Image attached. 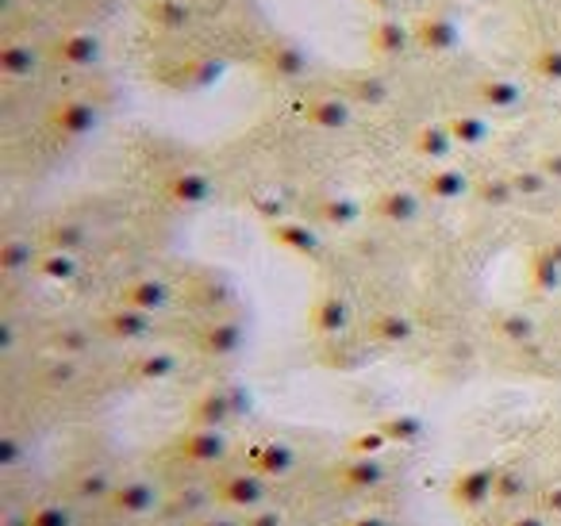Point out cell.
Masks as SVG:
<instances>
[{"label":"cell","instance_id":"1","mask_svg":"<svg viewBox=\"0 0 561 526\" xmlns=\"http://www.w3.org/2000/svg\"><path fill=\"white\" fill-rule=\"evenodd\" d=\"M227 62L208 50H178V55L162 58L154 66V78L162 81L173 93H201V89H211L219 78H224Z\"/></svg>","mask_w":561,"mask_h":526},{"label":"cell","instance_id":"2","mask_svg":"<svg viewBox=\"0 0 561 526\" xmlns=\"http://www.w3.org/2000/svg\"><path fill=\"white\" fill-rule=\"evenodd\" d=\"M270 477H262L257 469H250V465H242V469H227L216 477V484H211V492H216V500L224 503L227 511H254L262 507L265 500H270Z\"/></svg>","mask_w":561,"mask_h":526},{"label":"cell","instance_id":"3","mask_svg":"<svg viewBox=\"0 0 561 526\" xmlns=\"http://www.w3.org/2000/svg\"><path fill=\"white\" fill-rule=\"evenodd\" d=\"M173 446H178L181 461L196 465V469H219L231 457V431L188 423V431H181Z\"/></svg>","mask_w":561,"mask_h":526},{"label":"cell","instance_id":"4","mask_svg":"<svg viewBox=\"0 0 561 526\" xmlns=\"http://www.w3.org/2000/svg\"><path fill=\"white\" fill-rule=\"evenodd\" d=\"M308 127L323 135H339V132H351L354 116H358V104L351 101L346 89H323V93H312L300 108Z\"/></svg>","mask_w":561,"mask_h":526},{"label":"cell","instance_id":"5","mask_svg":"<svg viewBox=\"0 0 561 526\" xmlns=\"http://www.w3.org/2000/svg\"><path fill=\"white\" fill-rule=\"evenodd\" d=\"M496 477H500V465L496 461H477L469 469H461L458 477L450 480V503L458 511H484L492 500H496Z\"/></svg>","mask_w":561,"mask_h":526},{"label":"cell","instance_id":"6","mask_svg":"<svg viewBox=\"0 0 561 526\" xmlns=\"http://www.w3.org/2000/svg\"><path fill=\"white\" fill-rule=\"evenodd\" d=\"M354 323H358V308H354L351 296L339 293V288L320 293V296H316V304H312V311H308V327H312V334H320L323 342L351 334Z\"/></svg>","mask_w":561,"mask_h":526},{"label":"cell","instance_id":"7","mask_svg":"<svg viewBox=\"0 0 561 526\" xmlns=\"http://www.w3.org/2000/svg\"><path fill=\"white\" fill-rule=\"evenodd\" d=\"M55 62L66 66V70H101L104 66V39L93 27H66L55 39Z\"/></svg>","mask_w":561,"mask_h":526},{"label":"cell","instance_id":"8","mask_svg":"<svg viewBox=\"0 0 561 526\" xmlns=\"http://www.w3.org/2000/svg\"><path fill=\"white\" fill-rule=\"evenodd\" d=\"M262 70L270 81L300 85V81L312 73V55H308L297 39H273L270 47L262 50Z\"/></svg>","mask_w":561,"mask_h":526},{"label":"cell","instance_id":"9","mask_svg":"<svg viewBox=\"0 0 561 526\" xmlns=\"http://www.w3.org/2000/svg\"><path fill=\"white\" fill-rule=\"evenodd\" d=\"M101 331L112 342H124V346H139V342H154L158 339V316L139 311L131 304H116L101 316Z\"/></svg>","mask_w":561,"mask_h":526},{"label":"cell","instance_id":"10","mask_svg":"<svg viewBox=\"0 0 561 526\" xmlns=\"http://www.w3.org/2000/svg\"><path fill=\"white\" fill-rule=\"evenodd\" d=\"M461 43H466V27L450 12H423L415 20V47L423 55H435V58L454 55V50H461Z\"/></svg>","mask_w":561,"mask_h":526},{"label":"cell","instance_id":"11","mask_svg":"<svg viewBox=\"0 0 561 526\" xmlns=\"http://www.w3.org/2000/svg\"><path fill=\"white\" fill-rule=\"evenodd\" d=\"M50 132H58L62 139H89L101 127V108L89 96H62L50 108Z\"/></svg>","mask_w":561,"mask_h":526},{"label":"cell","instance_id":"12","mask_svg":"<svg viewBox=\"0 0 561 526\" xmlns=\"http://www.w3.org/2000/svg\"><path fill=\"white\" fill-rule=\"evenodd\" d=\"M112 507L127 518H142V515H154V511L165 507V495H162V484L150 477H127V480H116V492H112Z\"/></svg>","mask_w":561,"mask_h":526},{"label":"cell","instance_id":"13","mask_svg":"<svg viewBox=\"0 0 561 526\" xmlns=\"http://www.w3.org/2000/svg\"><path fill=\"white\" fill-rule=\"evenodd\" d=\"M270 239L277 242L280 250H289V254L297 258H308V262H320L323 258V231L320 224H308V219H280V224H270Z\"/></svg>","mask_w":561,"mask_h":526},{"label":"cell","instance_id":"14","mask_svg":"<svg viewBox=\"0 0 561 526\" xmlns=\"http://www.w3.org/2000/svg\"><path fill=\"white\" fill-rule=\"evenodd\" d=\"M242 346H247V327L231 316H211L208 323L196 331V350H201L204 357H216V362L234 357Z\"/></svg>","mask_w":561,"mask_h":526},{"label":"cell","instance_id":"15","mask_svg":"<svg viewBox=\"0 0 561 526\" xmlns=\"http://www.w3.org/2000/svg\"><path fill=\"white\" fill-rule=\"evenodd\" d=\"M473 96L481 104V112L489 116H512L527 104V89L519 85L515 78H504V73H489L473 85Z\"/></svg>","mask_w":561,"mask_h":526},{"label":"cell","instance_id":"16","mask_svg":"<svg viewBox=\"0 0 561 526\" xmlns=\"http://www.w3.org/2000/svg\"><path fill=\"white\" fill-rule=\"evenodd\" d=\"M119 304H131V308L150 311V316H165L173 308V285L162 273H139L119 288Z\"/></svg>","mask_w":561,"mask_h":526},{"label":"cell","instance_id":"17","mask_svg":"<svg viewBox=\"0 0 561 526\" xmlns=\"http://www.w3.org/2000/svg\"><path fill=\"white\" fill-rule=\"evenodd\" d=\"M369 50H374L377 58H408L415 47V24H408L400 12H392V16H381L374 27H369Z\"/></svg>","mask_w":561,"mask_h":526},{"label":"cell","instance_id":"18","mask_svg":"<svg viewBox=\"0 0 561 526\" xmlns=\"http://www.w3.org/2000/svg\"><path fill=\"white\" fill-rule=\"evenodd\" d=\"M162 193L170 204H178V208H204V204H211V196H216V181H211V173L204 170H173L170 178L162 181Z\"/></svg>","mask_w":561,"mask_h":526},{"label":"cell","instance_id":"19","mask_svg":"<svg viewBox=\"0 0 561 526\" xmlns=\"http://www.w3.org/2000/svg\"><path fill=\"white\" fill-rule=\"evenodd\" d=\"M142 20H147L154 32L178 39V35H188L196 27V9H193V0H147V4H142Z\"/></svg>","mask_w":561,"mask_h":526},{"label":"cell","instance_id":"20","mask_svg":"<svg viewBox=\"0 0 561 526\" xmlns=\"http://www.w3.org/2000/svg\"><path fill=\"white\" fill-rule=\"evenodd\" d=\"M331 477L343 488H351V492H374V488H381L389 480V465H385V457L351 454L346 461H339L331 469Z\"/></svg>","mask_w":561,"mask_h":526},{"label":"cell","instance_id":"21","mask_svg":"<svg viewBox=\"0 0 561 526\" xmlns=\"http://www.w3.org/2000/svg\"><path fill=\"white\" fill-rule=\"evenodd\" d=\"M47 66V50L35 39H9L0 47V73L4 81H32Z\"/></svg>","mask_w":561,"mask_h":526},{"label":"cell","instance_id":"22","mask_svg":"<svg viewBox=\"0 0 561 526\" xmlns=\"http://www.w3.org/2000/svg\"><path fill=\"white\" fill-rule=\"evenodd\" d=\"M247 465L262 472V477H270V480H285V477H293V469L300 465V454H297V446H293V442L265 438V442H257V446L250 449Z\"/></svg>","mask_w":561,"mask_h":526},{"label":"cell","instance_id":"23","mask_svg":"<svg viewBox=\"0 0 561 526\" xmlns=\"http://www.w3.org/2000/svg\"><path fill=\"white\" fill-rule=\"evenodd\" d=\"M412 150H415V158H423V162L446 165L454 155H458V139H454V132H450L446 119H427V124L415 127Z\"/></svg>","mask_w":561,"mask_h":526},{"label":"cell","instance_id":"24","mask_svg":"<svg viewBox=\"0 0 561 526\" xmlns=\"http://www.w3.org/2000/svg\"><path fill=\"white\" fill-rule=\"evenodd\" d=\"M473 188H477V181L469 178L461 165H454V162H446V165H431V173L423 178V193L431 196V201H438V204H458V201H466V196H473Z\"/></svg>","mask_w":561,"mask_h":526},{"label":"cell","instance_id":"25","mask_svg":"<svg viewBox=\"0 0 561 526\" xmlns=\"http://www.w3.org/2000/svg\"><path fill=\"white\" fill-rule=\"evenodd\" d=\"M374 216L392 227H412L423 216V196L408 185H392L374 201Z\"/></svg>","mask_w":561,"mask_h":526},{"label":"cell","instance_id":"26","mask_svg":"<svg viewBox=\"0 0 561 526\" xmlns=\"http://www.w3.org/2000/svg\"><path fill=\"white\" fill-rule=\"evenodd\" d=\"M415 319L408 316V311H400V308H389V311H377L374 319H369V327H366V339L374 342V346H381V350H400V346H408V342L415 339Z\"/></svg>","mask_w":561,"mask_h":526},{"label":"cell","instance_id":"27","mask_svg":"<svg viewBox=\"0 0 561 526\" xmlns=\"http://www.w3.org/2000/svg\"><path fill=\"white\" fill-rule=\"evenodd\" d=\"M366 216V204L351 193H328L312 204V224L331 227V231H351Z\"/></svg>","mask_w":561,"mask_h":526},{"label":"cell","instance_id":"28","mask_svg":"<svg viewBox=\"0 0 561 526\" xmlns=\"http://www.w3.org/2000/svg\"><path fill=\"white\" fill-rule=\"evenodd\" d=\"M127 373H131V380H139V385H165V380H173L181 373V354L165 346H150V350H142L139 357H131Z\"/></svg>","mask_w":561,"mask_h":526},{"label":"cell","instance_id":"29","mask_svg":"<svg viewBox=\"0 0 561 526\" xmlns=\"http://www.w3.org/2000/svg\"><path fill=\"white\" fill-rule=\"evenodd\" d=\"M234 419L239 415H234L227 388H204V392L188 403V423H196V426H224V431H231Z\"/></svg>","mask_w":561,"mask_h":526},{"label":"cell","instance_id":"30","mask_svg":"<svg viewBox=\"0 0 561 526\" xmlns=\"http://www.w3.org/2000/svg\"><path fill=\"white\" fill-rule=\"evenodd\" d=\"M446 124H450L454 139H458V150H481L492 142V135H496V127H492L489 112H454V116H446Z\"/></svg>","mask_w":561,"mask_h":526},{"label":"cell","instance_id":"31","mask_svg":"<svg viewBox=\"0 0 561 526\" xmlns=\"http://www.w3.org/2000/svg\"><path fill=\"white\" fill-rule=\"evenodd\" d=\"M39 254L43 242H35L32 235H9L0 242V270H4V277H24L39 265Z\"/></svg>","mask_w":561,"mask_h":526},{"label":"cell","instance_id":"32","mask_svg":"<svg viewBox=\"0 0 561 526\" xmlns=\"http://www.w3.org/2000/svg\"><path fill=\"white\" fill-rule=\"evenodd\" d=\"M66 492L78 503H108L112 492H116V480H112L108 469H101V465H85V469H78L66 480Z\"/></svg>","mask_w":561,"mask_h":526},{"label":"cell","instance_id":"33","mask_svg":"<svg viewBox=\"0 0 561 526\" xmlns=\"http://www.w3.org/2000/svg\"><path fill=\"white\" fill-rule=\"evenodd\" d=\"M346 93H351V101L362 104V108H385V104L392 101V81L385 78V73L366 70L346 81Z\"/></svg>","mask_w":561,"mask_h":526},{"label":"cell","instance_id":"34","mask_svg":"<svg viewBox=\"0 0 561 526\" xmlns=\"http://www.w3.org/2000/svg\"><path fill=\"white\" fill-rule=\"evenodd\" d=\"M35 273H39L47 285H73V281L81 277V254H73V250H47L43 247Z\"/></svg>","mask_w":561,"mask_h":526},{"label":"cell","instance_id":"35","mask_svg":"<svg viewBox=\"0 0 561 526\" xmlns=\"http://www.w3.org/2000/svg\"><path fill=\"white\" fill-rule=\"evenodd\" d=\"M374 426L392 442V446H415V442H423V434H427L423 419L412 415V411H389V415H381Z\"/></svg>","mask_w":561,"mask_h":526},{"label":"cell","instance_id":"36","mask_svg":"<svg viewBox=\"0 0 561 526\" xmlns=\"http://www.w3.org/2000/svg\"><path fill=\"white\" fill-rule=\"evenodd\" d=\"M93 346H96V334L85 323H62L50 331V354L58 357H78L81 362Z\"/></svg>","mask_w":561,"mask_h":526},{"label":"cell","instance_id":"37","mask_svg":"<svg viewBox=\"0 0 561 526\" xmlns=\"http://www.w3.org/2000/svg\"><path fill=\"white\" fill-rule=\"evenodd\" d=\"M89 242H93V235L78 219H50L47 231H43V247L47 250H73V254H81Z\"/></svg>","mask_w":561,"mask_h":526},{"label":"cell","instance_id":"38","mask_svg":"<svg viewBox=\"0 0 561 526\" xmlns=\"http://www.w3.org/2000/svg\"><path fill=\"white\" fill-rule=\"evenodd\" d=\"M496 334L500 342L507 346H530L538 339V319L530 311H519V308H507L496 316Z\"/></svg>","mask_w":561,"mask_h":526},{"label":"cell","instance_id":"39","mask_svg":"<svg viewBox=\"0 0 561 526\" xmlns=\"http://www.w3.org/2000/svg\"><path fill=\"white\" fill-rule=\"evenodd\" d=\"M527 281L538 296H558L561 293V262H553V258L538 247L527 262Z\"/></svg>","mask_w":561,"mask_h":526},{"label":"cell","instance_id":"40","mask_svg":"<svg viewBox=\"0 0 561 526\" xmlns=\"http://www.w3.org/2000/svg\"><path fill=\"white\" fill-rule=\"evenodd\" d=\"M369 346H374V342L354 339V331H351V334H343V339L328 342V357H323V362L335 365V369H358V365H366Z\"/></svg>","mask_w":561,"mask_h":526},{"label":"cell","instance_id":"41","mask_svg":"<svg viewBox=\"0 0 561 526\" xmlns=\"http://www.w3.org/2000/svg\"><path fill=\"white\" fill-rule=\"evenodd\" d=\"M507 178H512V188H515V196H519V201H542V196L553 188L550 173H546L538 162L535 165H519V170H512Z\"/></svg>","mask_w":561,"mask_h":526},{"label":"cell","instance_id":"42","mask_svg":"<svg viewBox=\"0 0 561 526\" xmlns=\"http://www.w3.org/2000/svg\"><path fill=\"white\" fill-rule=\"evenodd\" d=\"M473 196L484 204V208H492V211L512 208V204L519 201V196H515L512 178H507V173H492V178H481V181H477V188H473Z\"/></svg>","mask_w":561,"mask_h":526},{"label":"cell","instance_id":"43","mask_svg":"<svg viewBox=\"0 0 561 526\" xmlns=\"http://www.w3.org/2000/svg\"><path fill=\"white\" fill-rule=\"evenodd\" d=\"M81 373H85V369H81L78 357H58V354H55V357H50V362L39 369V377H43V385H47L50 392H66V388L78 385Z\"/></svg>","mask_w":561,"mask_h":526},{"label":"cell","instance_id":"44","mask_svg":"<svg viewBox=\"0 0 561 526\" xmlns=\"http://www.w3.org/2000/svg\"><path fill=\"white\" fill-rule=\"evenodd\" d=\"M530 495V477L523 465H500L496 477V503H523Z\"/></svg>","mask_w":561,"mask_h":526},{"label":"cell","instance_id":"45","mask_svg":"<svg viewBox=\"0 0 561 526\" xmlns=\"http://www.w3.org/2000/svg\"><path fill=\"white\" fill-rule=\"evenodd\" d=\"M27 526H78V511L62 500H43L27 507Z\"/></svg>","mask_w":561,"mask_h":526},{"label":"cell","instance_id":"46","mask_svg":"<svg viewBox=\"0 0 561 526\" xmlns=\"http://www.w3.org/2000/svg\"><path fill=\"white\" fill-rule=\"evenodd\" d=\"M530 73L546 85H561V43H546L530 55Z\"/></svg>","mask_w":561,"mask_h":526},{"label":"cell","instance_id":"47","mask_svg":"<svg viewBox=\"0 0 561 526\" xmlns=\"http://www.w3.org/2000/svg\"><path fill=\"white\" fill-rule=\"evenodd\" d=\"M389 446H392V442L385 438V434L377 431V426H366V431H358L351 438V454H366V457H381Z\"/></svg>","mask_w":561,"mask_h":526},{"label":"cell","instance_id":"48","mask_svg":"<svg viewBox=\"0 0 561 526\" xmlns=\"http://www.w3.org/2000/svg\"><path fill=\"white\" fill-rule=\"evenodd\" d=\"M242 526H289V511L262 503V507H254V511L242 515Z\"/></svg>","mask_w":561,"mask_h":526},{"label":"cell","instance_id":"49","mask_svg":"<svg viewBox=\"0 0 561 526\" xmlns=\"http://www.w3.org/2000/svg\"><path fill=\"white\" fill-rule=\"evenodd\" d=\"M24 461V442H20V434H4L0 438V469H16V465Z\"/></svg>","mask_w":561,"mask_h":526},{"label":"cell","instance_id":"50","mask_svg":"<svg viewBox=\"0 0 561 526\" xmlns=\"http://www.w3.org/2000/svg\"><path fill=\"white\" fill-rule=\"evenodd\" d=\"M224 388H227V396H231L234 415L247 419L250 411H254V396H250V388H247V385H239V380H231V385H224Z\"/></svg>","mask_w":561,"mask_h":526},{"label":"cell","instance_id":"51","mask_svg":"<svg viewBox=\"0 0 561 526\" xmlns=\"http://www.w3.org/2000/svg\"><path fill=\"white\" fill-rule=\"evenodd\" d=\"M538 507H542L546 515L561 518V480H558V484H550V488H542V495H538Z\"/></svg>","mask_w":561,"mask_h":526},{"label":"cell","instance_id":"52","mask_svg":"<svg viewBox=\"0 0 561 526\" xmlns=\"http://www.w3.org/2000/svg\"><path fill=\"white\" fill-rule=\"evenodd\" d=\"M504 526H550V515H546L542 507H535V511H519V515H512Z\"/></svg>","mask_w":561,"mask_h":526},{"label":"cell","instance_id":"53","mask_svg":"<svg viewBox=\"0 0 561 526\" xmlns=\"http://www.w3.org/2000/svg\"><path fill=\"white\" fill-rule=\"evenodd\" d=\"M193 526H242V518H234L231 511H204Z\"/></svg>","mask_w":561,"mask_h":526},{"label":"cell","instance_id":"54","mask_svg":"<svg viewBox=\"0 0 561 526\" xmlns=\"http://www.w3.org/2000/svg\"><path fill=\"white\" fill-rule=\"evenodd\" d=\"M538 165H542V170L550 173V181H553V185H561V147L546 150V155L538 158Z\"/></svg>","mask_w":561,"mask_h":526},{"label":"cell","instance_id":"55","mask_svg":"<svg viewBox=\"0 0 561 526\" xmlns=\"http://www.w3.org/2000/svg\"><path fill=\"white\" fill-rule=\"evenodd\" d=\"M343 526H392V523H389V515H381V511H362V515L346 518Z\"/></svg>","mask_w":561,"mask_h":526},{"label":"cell","instance_id":"56","mask_svg":"<svg viewBox=\"0 0 561 526\" xmlns=\"http://www.w3.org/2000/svg\"><path fill=\"white\" fill-rule=\"evenodd\" d=\"M0 350H4V354H12V350H16V323H12V319H4V323H0Z\"/></svg>","mask_w":561,"mask_h":526},{"label":"cell","instance_id":"57","mask_svg":"<svg viewBox=\"0 0 561 526\" xmlns=\"http://www.w3.org/2000/svg\"><path fill=\"white\" fill-rule=\"evenodd\" d=\"M366 4L381 12V16H392V12H400V4H404V0H366Z\"/></svg>","mask_w":561,"mask_h":526},{"label":"cell","instance_id":"58","mask_svg":"<svg viewBox=\"0 0 561 526\" xmlns=\"http://www.w3.org/2000/svg\"><path fill=\"white\" fill-rule=\"evenodd\" d=\"M542 250L553 258V262H561V235H553V239H546V242H542Z\"/></svg>","mask_w":561,"mask_h":526},{"label":"cell","instance_id":"59","mask_svg":"<svg viewBox=\"0 0 561 526\" xmlns=\"http://www.w3.org/2000/svg\"><path fill=\"white\" fill-rule=\"evenodd\" d=\"M461 4H477V0H461Z\"/></svg>","mask_w":561,"mask_h":526},{"label":"cell","instance_id":"60","mask_svg":"<svg viewBox=\"0 0 561 526\" xmlns=\"http://www.w3.org/2000/svg\"><path fill=\"white\" fill-rule=\"evenodd\" d=\"M404 4H420V0H404Z\"/></svg>","mask_w":561,"mask_h":526}]
</instances>
